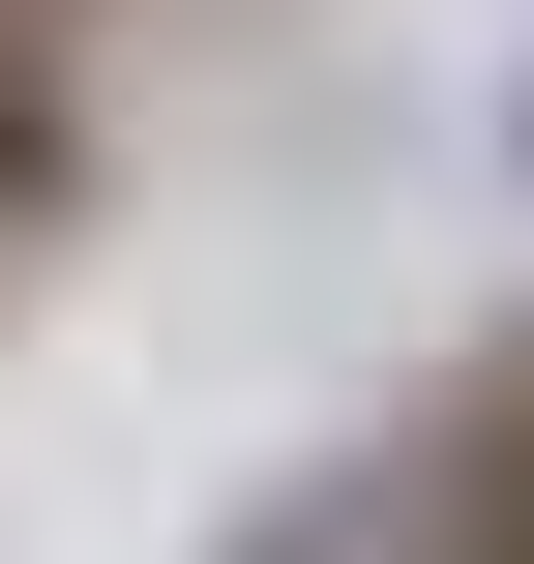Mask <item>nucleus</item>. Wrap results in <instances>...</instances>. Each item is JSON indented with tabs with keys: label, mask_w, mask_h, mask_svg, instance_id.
<instances>
[{
	"label": "nucleus",
	"mask_w": 534,
	"mask_h": 564,
	"mask_svg": "<svg viewBox=\"0 0 534 564\" xmlns=\"http://www.w3.org/2000/svg\"><path fill=\"white\" fill-rule=\"evenodd\" d=\"M59 208H89V30L0 0V238H59Z\"/></svg>",
	"instance_id": "f257e3e1"
},
{
	"label": "nucleus",
	"mask_w": 534,
	"mask_h": 564,
	"mask_svg": "<svg viewBox=\"0 0 534 564\" xmlns=\"http://www.w3.org/2000/svg\"><path fill=\"white\" fill-rule=\"evenodd\" d=\"M59 30H119V0H59Z\"/></svg>",
	"instance_id": "f03ea898"
}]
</instances>
